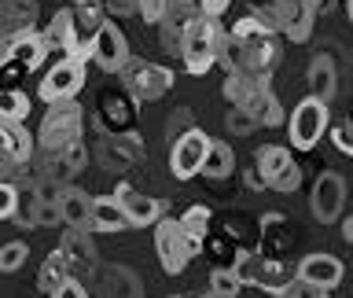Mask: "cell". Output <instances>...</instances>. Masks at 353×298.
Here are the masks:
<instances>
[{"label": "cell", "instance_id": "6da1fadb", "mask_svg": "<svg viewBox=\"0 0 353 298\" xmlns=\"http://www.w3.org/2000/svg\"><path fill=\"white\" fill-rule=\"evenodd\" d=\"M225 44H228V30L221 26V19L195 11V15L184 22V41H181L184 70L195 74V77L210 74V70H214V66L221 63V52H225Z\"/></svg>", "mask_w": 353, "mask_h": 298}, {"label": "cell", "instance_id": "7a4b0ae2", "mask_svg": "<svg viewBox=\"0 0 353 298\" xmlns=\"http://www.w3.org/2000/svg\"><path fill=\"white\" fill-rule=\"evenodd\" d=\"M232 269L239 272L243 284H254V287H261V291H269L276 298L298 280V265L291 269V265H283L276 258H265V254H254V250L236 254V265H232Z\"/></svg>", "mask_w": 353, "mask_h": 298}, {"label": "cell", "instance_id": "3957f363", "mask_svg": "<svg viewBox=\"0 0 353 298\" xmlns=\"http://www.w3.org/2000/svg\"><path fill=\"white\" fill-rule=\"evenodd\" d=\"M81 129H85V110L77 107V99L48 103V115L41 118L37 143H41V151H63L74 140H81Z\"/></svg>", "mask_w": 353, "mask_h": 298}, {"label": "cell", "instance_id": "277c9868", "mask_svg": "<svg viewBox=\"0 0 353 298\" xmlns=\"http://www.w3.org/2000/svg\"><path fill=\"white\" fill-rule=\"evenodd\" d=\"M331 126V110H327V99L320 96H305L302 103H294L291 118H287V137H291V148L294 151H313L324 132Z\"/></svg>", "mask_w": 353, "mask_h": 298}, {"label": "cell", "instance_id": "5b68a950", "mask_svg": "<svg viewBox=\"0 0 353 298\" xmlns=\"http://www.w3.org/2000/svg\"><path fill=\"white\" fill-rule=\"evenodd\" d=\"M210 148H214V137H206L199 126L181 132V137L170 143V173L176 177V181H192V177H199L203 166H206Z\"/></svg>", "mask_w": 353, "mask_h": 298}, {"label": "cell", "instance_id": "8992f818", "mask_svg": "<svg viewBox=\"0 0 353 298\" xmlns=\"http://www.w3.org/2000/svg\"><path fill=\"white\" fill-rule=\"evenodd\" d=\"M154 254H159L162 269L170 276H181L188 269V261L195 258L192 243H188L184 228H181V217H162L159 225H154Z\"/></svg>", "mask_w": 353, "mask_h": 298}, {"label": "cell", "instance_id": "52a82bcc", "mask_svg": "<svg viewBox=\"0 0 353 298\" xmlns=\"http://www.w3.org/2000/svg\"><path fill=\"white\" fill-rule=\"evenodd\" d=\"M44 41H48L52 55H59V59H92V52L85 48L81 41V30H77V15L74 8H59L48 22V30H44ZM55 59V63H59Z\"/></svg>", "mask_w": 353, "mask_h": 298}, {"label": "cell", "instance_id": "ba28073f", "mask_svg": "<svg viewBox=\"0 0 353 298\" xmlns=\"http://www.w3.org/2000/svg\"><path fill=\"white\" fill-rule=\"evenodd\" d=\"M92 59H96V66L103 74H125V66L132 63L129 41H125V33L118 30L114 19H107L103 26L96 30V37H92Z\"/></svg>", "mask_w": 353, "mask_h": 298}, {"label": "cell", "instance_id": "9c48e42d", "mask_svg": "<svg viewBox=\"0 0 353 298\" xmlns=\"http://www.w3.org/2000/svg\"><path fill=\"white\" fill-rule=\"evenodd\" d=\"M85 63L88 59H59L55 63L37 88L44 103H63V99H74L85 88Z\"/></svg>", "mask_w": 353, "mask_h": 298}, {"label": "cell", "instance_id": "30bf717a", "mask_svg": "<svg viewBox=\"0 0 353 298\" xmlns=\"http://www.w3.org/2000/svg\"><path fill=\"white\" fill-rule=\"evenodd\" d=\"M125 85L140 103H154L173 88V70H165L159 63H129L125 66Z\"/></svg>", "mask_w": 353, "mask_h": 298}, {"label": "cell", "instance_id": "8fae6325", "mask_svg": "<svg viewBox=\"0 0 353 298\" xmlns=\"http://www.w3.org/2000/svg\"><path fill=\"white\" fill-rule=\"evenodd\" d=\"M309 206H313V217L320 221V225L339 221L342 206H346V177L335 173V170H324L316 177V184H313V199H309Z\"/></svg>", "mask_w": 353, "mask_h": 298}, {"label": "cell", "instance_id": "7c38bea8", "mask_svg": "<svg viewBox=\"0 0 353 298\" xmlns=\"http://www.w3.org/2000/svg\"><path fill=\"white\" fill-rule=\"evenodd\" d=\"M48 41L37 30H22V33H4V63L22 66V70H37L48 59Z\"/></svg>", "mask_w": 353, "mask_h": 298}, {"label": "cell", "instance_id": "4fadbf2b", "mask_svg": "<svg viewBox=\"0 0 353 298\" xmlns=\"http://www.w3.org/2000/svg\"><path fill=\"white\" fill-rule=\"evenodd\" d=\"M276 8V19H280V33L294 44H305L313 37V19L316 11L305 4V0H269Z\"/></svg>", "mask_w": 353, "mask_h": 298}, {"label": "cell", "instance_id": "5bb4252c", "mask_svg": "<svg viewBox=\"0 0 353 298\" xmlns=\"http://www.w3.org/2000/svg\"><path fill=\"white\" fill-rule=\"evenodd\" d=\"M37 151H41L37 137H33L22 121H0V155H4V162L30 166Z\"/></svg>", "mask_w": 353, "mask_h": 298}, {"label": "cell", "instance_id": "9a60e30c", "mask_svg": "<svg viewBox=\"0 0 353 298\" xmlns=\"http://www.w3.org/2000/svg\"><path fill=\"white\" fill-rule=\"evenodd\" d=\"M114 199L121 206H125V214L132 221V228H148V225H159V221L165 217V203L162 199H148V195H140L132 184L121 181L114 188Z\"/></svg>", "mask_w": 353, "mask_h": 298}, {"label": "cell", "instance_id": "2e32d148", "mask_svg": "<svg viewBox=\"0 0 353 298\" xmlns=\"http://www.w3.org/2000/svg\"><path fill=\"white\" fill-rule=\"evenodd\" d=\"M298 276L309 284H320V287H339L342 276H346V269H342V261L335 258V254H305L302 261H298Z\"/></svg>", "mask_w": 353, "mask_h": 298}, {"label": "cell", "instance_id": "e0dca14e", "mask_svg": "<svg viewBox=\"0 0 353 298\" xmlns=\"http://www.w3.org/2000/svg\"><path fill=\"white\" fill-rule=\"evenodd\" d=\"M59 203H63L66 225H70V228H88V232H92V206H96V195H88V192H81V188L66 184Z\"/></svg>", "mask_w": 353, "mask_h": 298}, {"label": "cell", "instance_id": "ac0fdd59", "mask_svg": "<svg viewBox=\"0 0 353 298\" xmlns=\"http://www.w3.org/2000/svg\"><path fill=\"white\" fill-rule=\"evenodd\" d=\"M121 228H132V221L125 214V206L110 195H96V206H92V232H121Z\"/></svg>", "mask_w": 353, "mask_h": 298}, {"label": "cell", "instance_id": "d6986e66", "mask_svg": "<svg viewBox=\"0 0 353 298\" xmlns=\"http://www.w3.org/2000/svg\"><path fill=\"white\" fill-rule=\"evenodd\" d=\"M59 247H63L66 258H70L74 269H85V272L96 269V247H92V239L85 236V228H70V225H66Z\"/></svg>", "mask_w": 353, "mask_h": 298}, {"label": "cell", "instance_id": "ffe728a7", "mask_svg": "<svg viewBox=\"0 0 353 298\" xmlns=\"http://www.w3.org/2000/svg\"><path fill=\"white\" fill-rule=\"evenodd\" d=\"M305 81H309V96H320V99H327V103H331V96H335V88H339V74H335L331 55H324V52L313 55Z\"/></svg>", "mask_w": 353, "mask_h": 298}, {"label": "cell", "instance_id": "44dd1931", "mask_svg": "<svg viewBox=\"0 0 353 298\" xmlns=\"http://www.w3.org/2000/svg\"><path fill=\"white\" fill-rule=\"evenodd\" d=\"M243 107H247L250 115L258 118V126H269V129L283 126V118H287V115H283V107H280V99H276V92H272L269 85H261L258 92H254Z\"/></svg>", "mask_w": 353, "mask_h": 298}, {"label": "cell", "instance_id": "7402d4cb", "mask_svg": "<svg viewBox=\"0 0 353 298\" xmlns=\"http://www.w3.org/2000/svg\"><path fill=\"white\" fill-rule=\"evenodd\" d=\"M70 269H74V265H70V258L63 254V247H59V250H52L48 258H44L41 272H37V287H41L44 295H55L66 280H70Z\"/></svg>", "mask_w": 353, "mask_h": 298}, {"label": "cell", "instance_id": "603a6c76", "mask_svg": "<svg viewBox=\"0 0 353 298\" xmlns=\"http://www.w3.org/2000/svg\"><path fill=\"white\" fill-rule=\"evenodd\" d=\"M261 85H269V81H258L254 74H243V70H232V74H225V85H221V92H225V99H228V107H243L247 99L258 92Z\"/></svg>", "mask_w": 353, "mask_h": 298}, {"label": "cell", "instance_id": "cb8c5ba5", "mask_svg": "<svg viewBox=\"0 0 353 298\" xmlns=\"http://www.w3.org/2000/svg\"><path fill=\"white\" fill-rule=\"evenodd\" d=\"M291 162H294L291 148H283V143H265V148H258V155H254V166H258V173L265 177V181L280 177Z\"/></svg>", "mask_w": 353, "mask_h": 298}, {"label": "cell", "instance_id": "d4e9b609", "mask_svg": "<svg viewBox=\"0 0 353 298\" xmlns=\"http://www.w3.org/2000/svg\"><path fill=\"white\" fill-rule=\"evenodd\" d=\"M0 19H4V30H8V33L33 30L37 4H33V0H4V4H0Z\"/></svg>", "mask_w": 353, "mask_h": 298}, {"label": "cell", "instance_id": "484cf974", "mask_svg": "<svg viewBox=\"0 0 353 298\" xmlns=\"http://www.w3.org/2000/svg\"><path fill=\"white\" fill-rule=\"evenodd\" d=\"M210 206H192L188 214L181 217V228H184V236H188V243H192V250L199 254L206 247V236H210Z\"/></svg>", "mask_w": 353, "mask_h": 298}, {"label": "cell", "instance_id": "4316f807", "mask_svg": "<svg viewBox=\"0 0 353 298\" xmlns=\"http://www.w3.org/2000/svg\"><path fill=\"white\" fill-rule=\"evenodd\" d=\"M232 170H236V151H232L225 140H214V148H210V155H206L203 173L210 177V181H221V177H228Z\"/></svg>", "mask_w": 353, "mask_h": 298}, {"label": "cell", "instance_id": "83f0119b", "mask_svg": "<svg viewBox=\"0 0 353 298\" xmlns=\"http://www.w3.org/2000/svg\"><path fill=\"white\" fill-rule=\"evenodd\" d=\"M30 118V96L22 88H8L0 96V121H22Z\"/></svg>", "mask_w": 353, "mask_h": 298}, {"label": "cell", "instance_id": "f1b7e54d", "mask_svg": "<svg viewBox=\"0 0 353 298\" xmlns=\"http://www.w3.org/2000/svg\"><path fill=\"white\" fill-rule=\"evenodd\" d=\"M239 287H247V284H243L239 272L228 269V265H217V269L210 272V291H217V295H225V298H236Z\"/></svg>", "mask_w": 353, "mask_h": 298}, {"label": "cell", "instance_id": "f546056e", "mask_svg": "<svg viewBox=\"0 0 353 298\" xmlns=\"http://www.w3.org/2000/svg\"><path fill=\"white\" fill-rule=\"evenodd\" d=\"M26 258H30V247L22 239L4 243V247H0V272H19L22 265H26Z\"/></svg>", "mask_w": 353, "mask_h": 298}, {"label": "cell", "instance_id": "4dcf8cb0", "mask_svg": "<svg viewBox=\"0 0 353 298\" xmlns=\"http://www.w3.org/2000/svg\"><path fill=\"white\" fill-rule=\"evenodd\" d=\"M225 126H228V132H236V137H247L250 129H258V118H254L247 107H228Z\"/></svg>", "mask_w": 353, "mask_h": 298}, {"label": "cell", "instance_id": "1f68e13d", "mask_svg": "<svg viewBox=\"0 0 353 298\" xmlns=\"http://www.w3.org/2000/svg\"><path fill=\"white\" fill-rule=\"evenodd\" d=\"M173 8H176L173 0H140V19L151 22V26H162Z\"/></svg>", "mask_w": 353, "mask_h": 298}, {"label": "cell", "instance_id": "d6a6232c", "mask_svg": "<svg viewBox=\"0 0 353 298\" xmlns=\"http://www.w3.org/2000/svg\"><path fill=\"white\" fill-rule=\"evenodd\" d=\"M19 206H22L19 184H15V181H0V217L11 221V217L19 214Z\"/></svg>", "mask_w": 353, "mask_h": 298}, {"label": "cell", "instance_id": "836d02e7", "mask_svg": "<svg viewBox=\"0 0 353 298\" xmlns=\"http://www.w3.org/2000/svg\"><path fill=\"white\" fill-rule=\"evenodd\" d=\"M298 184H302V170H298L294 162L287 166V170H283L280 177H272V181H269V188H272V192H280V195H291V192H298Z\"/></svg>", "mask_w": 353, "mask_h": 298}, {"label": "cell", "instance_id": "e575fe53", "mask_svg": "<svg viewBox=\"0 0 353 298\" xmlns=\"http://www.w3.org/2000/svg\"><path fill=\"white\" fill-rule=\"evenodd\" d=\"M37 225H41V228H59V225H66L63 203H41V199H37Z\"/></svg>", "mask_w": 353, "mask_h": 298}, {"label": "cell", "instance_id": "d590c367", "mask_svg": "<svg viewBox=\"0 0 353 298\" xmlns=\"http://www.w3.org/2000/svg\"><path fill=\"white\" fill-rule=\"evenodd\" d=\"M280 298H331V295H327V287L309 284V280H302V276H298V280H294L291 287H287V291H283Z\"/></svg>", "mask_w": 353, "mask_h": 298}, {"label": "cell", "instance_id": "8d00e7d4", "mask_svg": "<svg viewBox=\"0 0 353 298\" xmlns=\"http://www.w3.org/2000/svg\"><path fill=\"white\" fill-rule=\"evenodd\" d=\"M188 129H195L192 110H188V107H176L173 115H170V126H165V137H170V143H173V140H176V132H188Z\"/></svg>", "mask_w": 353, "mask_h": 298}, {"label": "cell", "instance_id": "74e56055", "mask_svg": "<svg viewBox=\"0 0 353 298\" xmlns=\"http://www.w3.org/2000/svg\"><path fill=\"white\" fill-rule=\"evenodd\" d=\"M59 155H63V159H66V166H70L74 173H77V170H81V166L88 162V148H85V140H74L70 148H63Z\"/></svg>", "mask_w": 353, "mask_h": 298}, {"label": "cell", "instance_id": "f35d334b", "mask_svg": "<svg viewBox=\"0 0 353 298\" xmlns=\"http://www.w3.org/2000/svg\"><path fill=\"white\" fill-rule=\"evenodd\" d=\"M331 140H335V148L342 155H350V159H353V121H342V126L331 129Z\"/></svg>", "mask_w": 353, "mask_h": 298}, {"label": "cell", "instance_id": "ab89813d", "mask_svg": "<svg viewBox=\"0 0 353 298\" xmlns=\"http://www.w3.org/2000/svg\"><path fill=\"white\" fill-rule=\"evenodd\" d=\"M19 228H37V199H30V203H22L19 206V214L11 217Z\"/></svg>", "mask_w": 353, "mask_h": 298}, {"label": "cell", "instance_id": "60d3db41", "mask_svg": "<svg viewBox=\"0 0 353 298\" xmlns=\"http://www.w3.org/2000/svg\"><path fill=\"white\" fill-rule=\"evenodd\" d=\"M228 4L232 0H195V8L203 11V15H214V19H221L228 11Z\"/></svg>", "mask_w": 353, "mask_h": 298}, {"label": "cell", "instance_id": "b9f144b4", "mask_svg": "<svg viewBox=\"0 0 353 298\" xmlns=\"http://www.w3.org/2000/svg\"><path fill=\"white\" fill-rule=\"evenodd\" d=\"M48 298H88V291H85V287H81V284H77L74 276H70V280H66V284H63L55 295H48Z\"/></svg>", "mask_w": 353, "mask_h": 298}, {"label": "cell", "instance_id": "7bdbcfd3", "mask_svg": "<svg viewBox=\"0 0 353 298\" xmlns=\"http://www.w3.org/2000/svg\"><path fill=\"white\" fill-rule=\"evenodd\" d=\"M118 15H129V11H140V0H107Z\"/></svg>", "mask_w": 353, "mask_h": 298}, {"label": "cell", "instance_id": "ee69618b", "mask_svg": "<svg viewBox=\"0 0 353 298\" xmlns=\"http://www.w3.org/2000/svg\"><path fill=\"white\" fill-rule=\"evenodd\" d=\"M305 4L313 8V11H320V8H327V0H305Z\"/></svg>", "mask_w": 353, "mask_h": 298}, {"label": "cell", "instance_id": "f6af8a7d", "mask_svg": "<svg viewBox=\"0 0 353 298\" xmlns=\"http://www.w3.org/2000/svg\"><path fill=\"white\" fill-rule=\"evenodd\" d=\"M70 4H99V0H70Z\"/></svg>", "mask_w": 353, "mask_h": 298}, {"label": "cell", "instance_id": "bcb514c9", "mask_svg": "<svg viewBox=\"0 0 353 298\" xmlns=\"http://www.w3.org/2000/svg\"><path fill=\"white\" fill-rule=\"evenodd\" d=\"M346 15L353 19V0H346Z\"/></svg>", "mask_w": 353, "mask_h": 298}, {"label": "cell", "instance_id": "7dc6e473", "mask_svg": "<svg viewBox=\"0 0 353 298\" xmlns=\"http://www.w3.org/2000/svg\"><path fill=\"white\" fill-rule=\"evenodd\" d=\"M173 4H181V8H188V4H195V0H173Z\"/></svg>", "mask_w": 353, "mask_h": 298}, {"label": "cell", "instance_id": "c3c4849f", "mask_svg": "<svg viewBox=\"0 0 353 298\" xmlns=\"http://www.w3.org/2000/svg\"><path fill=\"white\" fill-rule=\"evenodd\" d=\"M203 298H225V295H217V291H210V295H203Z\"/></svg>", "mask_w": 353, "mask_h": 298}, {"label": "cell", "instance_id": "681fc988", "mask_svg": "<svg viewBox=\"0 0 353 298\" xmlns=\"http://www.w3.org/2000/svg\"><path fill=\"white\" fill-rule=\"evenodd\" d=\"M173 298H181V295H173Z\"/></svg>", "mask_w": 353, "mask_h": 298}]
</instances>
